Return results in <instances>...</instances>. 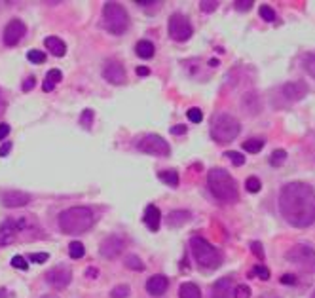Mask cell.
I'll return each instance as SVG.
<instances>
[{"instance_id": "cell-1", "label": "cell", "mask_w": 315, "mask_h": 298, "mask_svg": "<svg viewBox=\"0 0 315 298\" xmlns=\"http://www.w3.org/2000/svg\"><path fill=\"white\" fill-rule=\"evenodd\" d=\"M279 213L294 228L315 222V188L306 183H289L279 192Z\"/></svg>"}, {"instance_id": "cell-2", "label": "cell", "mask_w": 315, "mask_h": 298, "mask_svg": "<svg viewBox=\"0 0 315 298\" xmlns=\"http://www.w3.org/2000/svg\"><path fill=\"white\" fill-rule=\"evenodd\" d=\"M95 217L90 207H68L59 215V228L68 235H80L93 226Z\"/></svg>"}, {"instance_id": "cell-3", "label": "cell", "mask_w": 315, "mask_h": 298, "mask_svg": "<svg viewBox=\"0 0 315 298\" xmlns=\"http://www.w3.org/2000/svg\"><path fill=\"white\" fill-rule=\"evenodd\" d=\"M207 184H209L211 194L219 202L232 204V202H237V198H239L237 183L234 181V177L226 169H220V167L211 169L209 175H207Z\"/></svg>"}, {"instance_id": "cell-4", "label": "cell", "mask_w": 315, "mask_h": 298, "mask_svg": "<svg viewBox=\"0 0 315 298\" xmlns=\"http://www.w3.org/2000/svg\"><path fill=\"white\" fill-rule=\"evenodd\" d=\"M190 249L194 254V260L198 262V266L203 270H217L222 262V256L217 247H213L207 239H203L200 235L190 239Z\"/></svg>"}, {"instance_id": "cell-5", "label": "cell", "mask_w": 315, "mask_h": 298, "mask_svg": "<svg viewBox=\"0 0 315 298\" xmlns=\"http://www.w3.org/2000/svg\"><path fill=\"white\" fill-rule=\"evenodd\" d=\"M103 27L110 34H124L129 29V14L127 10L118 2H107L103 6Z\"/></svg>"}, {"instance_id": "cell-6", "label": "cell", "mask_w": 315, "mask_h": 298, "mask_svg": "<svg viewBox=\"0 0 315 298\" xmlns=\"http://www.w3.org/2000/svg\"><path fill=\"white\" fill-rule=\"evenodd\" d=\"M241 133V124L232 114L220 112L211 122V137L217 142H232Z\"/></svg>"}, {"instance_id": "cell-7", "label": "cell", "mask_w": 315, "mask_h": 298, "mask_svg": "<svg viewBox=\"0 0 315 298\" xmlns=\"http://www.w3.org/2000/svg\"><path fill=\"white\" fill-rule=\"evenodd\" d=\"M287 260L304 272H315V249L312 245L298 243L287 252Z\"/></svg>"}, {"instance_id": "cell-8", "label": "cell", "mask_w": 315, "mask_h": 298, "mask_svg": "<svg viewBox=\"0 0 315 298\" xmlns=\"http://www.w3.org/2000/svg\"><path fill=\"white\" fill-rule=\"evenodd\" d=\"M137 148H139L142 154L158 156V158H167V156L171 154L169 142H167L163 137L156 135V133H148V135L139 139V141H137Z\"/></svg>"}, {"instance_id": "cell-9", "label": "cell", "mask_w": 315, "mask_h": 298, "mask_svg": "<svg viewBox=\"0 0 315 298\" xmlns=\"http://www.w3.org/2000/svg\"><path fill=\"white\" fill-rule=\"evenodd\" d=\"M192 34H194V29H192V23L186 16L173 14L169 17V36L175 42H186L192 38Z\"/></svg>"}, {"instance_id": "cell-10", "label": "cell", "mask_w": 315, "mask_h": 298, "mask_svg": "<svg viewBox=\"0 0 315 298\" xmlns=\"http://www.w3.org/2000/svg\"><path fill=\"white\" fill-rule=\"evenodd\" d=\"M103 78L112 84V86H122L126 84V69L120 61L116 59H109L105 65H103Z\"/></svg>"}, {"instance_id": "cell-11", "label": "cell", "mask_w": 315, "mask_h": 298, "mask_svg": "<svg viewBox=\"0 0 315 298\" xmlns=\"http://www.w3.org/2000/svg\"><path fill=\"white\" fill-rule=\"evenodd\" d=\"M25 34H27V25L21 19H12L4 29V44L10 47L17 46Z\"/></svg>"}, {"instance_id": "cell-12", "label": "cell", "mask_w": 315, "mask_h": 298, "mask_svg": "<svg viewBox=\"0 0 315 298\" xmlns=\"http://www.w3.org/2000/svg\"><path fill=\"white\" fill-rule=\"evenodd\" d=\"M310 92V88H308V84L306 82H302V80H298V82H289V84H285V86H281V97L287 101V103H294V101H300V99H304L306 95Z\"/></svg>"}, {"instance_id": "cell-13", "label": "cell", "mask_w": 315, "mask_h": 298, "mask_svg": "<svg viewBox=\"0 0 315 298\" xmlns=\"http://www.w3.org/2000/svg\"><path fill=\"white\" fill-rule=\"evenodd\" d=\"M70 279H72V272L68 270L67 266H55V268H51L46 274V281L51 287H55V289H65V287H68Z\"/></svg>"}, {"instance_id": "cell-14", "label": "cell", "mask_w": 315, "mask_h": 298, "mask_svg": "<svg viewBox=\"0 0 315 298\" xmlns=\"http://www.w3.org/2000/svg\"><path fill=\"white\" fill-rule=\"evenodd\" d=\"M124 247H126L124 237H120V235H109L107 239L101 241L99 252H101V256H105V258H116L120 252L124 251Z\"/></svg>"}, {"instance_id": "cell-15", "label": "cell", "mask_w": 315, "mask_h": 298, "mask_svg": "<svg viewBox=\"0 0 315 298\" xmlns=\"http://www.w3.org/2000/svg\"><path fill=\"white\" fill-rule=\"evenodd\" d=\"M0 202L8 209H16V207H25L27 204H31V196L21 190H8L0 196Z\"/></svg>"}, {"instance_id": "cell-16", "label": "cell", "mask_w": 315, "mask_h": 298, "mask_svg": "<svg viewBox=\"0 0 315 298\" xmlns=\"http://www.w3.org/2000/svg\"><path fill=\"white\" fill-rule=\"evenodd\" d=\"M167 287H169V279L161 274L152 275V277L146 281V291H148V295H152V297H161V295L167 291Z\"/></svg>"}, {"instance_id": "cell-17", "label": "cell", "mask_w": 315, "mask_h": 298, "mask_svg": "<svg viewBox=\"0 0 315 298\" xmlns=\"http://www.w3.org/2000/svg\"><path fill=\"white\" fill-rule=\"evenodd\" d=\"M17 232H19V230H17V222H16L14 219L2 222V224H0V245L6 247V245H10V243H14Z\"/></svg>"}, {"instance_id": "cell-18", "label": "cell", "mask_w": 315, "mask_h": 298, "mask_svg": "<svg viewBox=\"0 0 315 298\" xmlns=\"http://www.w3.org/2000/svg\"><path fill=\"white\" fill-rule=\"evenodd\" d=\"M144 224L150 228V232H158L161 224V213L156 205H148L144 209Z\"/></svg>"}, {"instance_id": "cell-19", "label": "cell", "mask_w": 315, "mask_h": 298, "mask_svg": "<svg viewBox=\"0 0 315 298\" xmlns=\"http://www.w3.org/2000/svg\"><path fill=\"white\" fill-rule=\"evenodd\" d=\"M44 44L49 49V53L55 55V57H63L67 53V44L61 38H57V36H47L44 40Z\"/></svg>"}, {"instance_id": "cell-20", "label": "cell", "mask_w": 315, "mask_h": 298, "mask_svg": "<svg viewBox=\"0 0 315 298\" xmlns=\"http://www.w3.org/2000/svg\"><path fill=\"white\" fill-rule=\"evenodd\" d=\"M190 219H192V213L190 211H180V209H177V211H171L167 215V224L173 226V228H179L182 224H186Z\"/></svg>"}, {"instance_id": "cell-21", "label": "cell", "mask_w": 315, "mask_h": 298, "mask_svg": "<svg viewBox=\"0 0 315 298\" xmlns=\"http://www.w3.org/2000/svg\"><path fill=\"white\" fill-rule=\"evenodd\" d=\"M232 295V279L224 277V279H219L213 287V298H230Z\"/></svg>"}, {"instance_id": "cell-22", "label": "cell", "mask_w": 315, "mask_h": 298, "mask_svg": "<svg viewBox=\"0 0 315 298\" xmlns=\"http://www.w3.org/2000/svg\"><path fill=\"white\" fill-rule=\"evenodd\" d=\"M135 53L141 59H152L156 49H154V44L150 40H139L135 46Z\"/></svg>"}, {"instance_id": "cell-23", "label": "cell", "mask_w": 315, "mask_h": 298, "mask_svg": "<svg viewBox=\"0 0 315 298\" xmlns=\"http://www.w3.org/2000/svg\"><path fill=\"white\" fill-rule=\"evenodd\" d=\"M61 78H63V72L59 69H51L47 70V74H46V80H44V86H42V90L44 92H53V88H55V84H59L61 82Z\"/></svg>"}, {"instance_id": "cell-24", "label": "cell", "mask_w": 315, "mask_h": 298, "mask_svg": "<svg viewBox=\"0 0 315 298\" xmlns=\"http://www.w3.org/2000/svg\"><path fill=\"white\" fill-rule=\"evenodd\" d=\"M179 298H202V291L196 283H182L179 289Z\"/></svg>"}, {"instance_id": "cell-25", "label": "cell", "mask_w": 315, "mask_h": 298, "mask_svg": "<svg viewBox=\"0 0 315 298\" xmlns=\"http://www.w3.org/2000/svg\"><path fill=\"white\" fill-rule=\"evenodd\" d=\"M158 179L161 181V183H165L167 186H171V188H175L177 184H179V173L175 171V169H167V171H159L158 173Z\"/></svg>"}, {"instance_id": "cell-26", "label": "cell", "mask_w": 315, "mask_h": 298, "mask_svg": "<svg viewBox=\"0 0 315 298\" xmlns=\"http://www.w3.org/2000/svg\"><path fill=\"white\" fill-rule=\"evenodd\" d=\"M264 148V141L262 139H247L245 142H243V150L245 152H251V154H256V152H260Z\"/></svg>"}, {"instance_id": "cell-27", "label": "cell", "mask_w": 315, "mask_h": 298, "mask_svg": "<svg viewBox=\"0 0 315 298\" xmlns=\"http://www.w3.org/2000/svg\"><path fill=\"white\" fill-rule=\"evenodd\" d=\"M126 266L129 270H135V272H142L144 270V262L137 256V254H127L126 256Z\"/></svg>"}, {"instance_id": "cell-28", "label": "cell", "mask_w": 315, "mask_h": 298, "mask_svg": "<svg viewBox=\"0 0 315 298\" xmlns=\"http://www.w3.org/2000/svg\"><path fill=\"white\" fill-rule=\"evenodd\" d=\"M68 254H70V258H82L84 254H86V249H84V245L80 243V241H72L70 245H68Z\"/></svg>"}, {"instance_id": "cell-29", "label": "cell", "mask_w": 315, "mask_h": 298, "mask_svg": "<svg viewBox=\"0 0 315 298\" xmlns=\"http://www.w3.org/2000/svg\"><path fill=\"white\" fill-rule=\"evenodd\" d=\"M287 160V152L285 150H273L270 156V163L273 165V167H279V165H283V161Z\"/></svg>"}, {"instance_id": "cell-30", "label": "cell", "mask_w": 315, "mask_h": 298, "mask_svg": "<svg viewBox=\"0 0 315 298\" xmlns=\"http://www.w3.org/2000/svg\"><path fill=\"white\" fill-rule=\"evenodd\" d=\"M27 57H29V61L34 63V65H40V63H44L46 61V53L42 49H29Z\"/></svg>"}, {"instance_id": "cell-31", "label": "cell", "mask_w": 315, "mask_h": 298, "mask_svg": "<svg viewBox=\"0 0 315 298\" xmlns=\"http://www.w3.org/2000/svg\"><path fill=\"white\" fill-rule=\"evenodd\" d=\"M258 14H260V17H262L264 21H268V23L275 21V12H273V8L266 6V4H262V6L258 8Z\"/></svg>"}, {"instance_id": "cell-32", "label": "cell", "mask_w": 315, "mask_h": 298, "mask_svg": "<svg viewBox=\"0 0 315 298\" xmlns=\"http://www.w3.org/2000/svg\"><path fill=\"white\" fill-rule=\"evenodd\" d=\"M251 275H256L258 279H262V281H268V279H270V270H268L266 266H262V264H256V266L252 268Z\"/></svg>"}, {"instance_id": "cell-33", "label": "cell", "mask_w": 315, "mask_h": 298, "mask_svg": "<svg viewBox=\"0 0 315 298\" xmlns=\"http://www.w3.org/2000/svg\"><path fill=\"white\" fill-rule=\"evenodd\" d=\"M93 110L91 109H86L84 112H82V116H80V125L84 127V129H90L91 124H93Z\"/></svg>"}, {"instance_id": "cell-34", "label": "cell", "mask_w": 315, "mask_h": 298, "mask_svg": "<svg viewBox=\"0 0 315 298\" xmlns=\"http://www.w3.org/2000/svg\"><path fill=\"white\" fill-rule=\"evenodd\" d=\"M129 293H131L129 285H118V287H114V289H112L110 297H112V298H127V297H129Z\"/></svg>"}, {"instance_id": "cell-35", "label": "cell", "mask_w": 315, "mask_h": 298, "mask_svg": "<svg viewBox=\"0 0 315 298\" xmlns=\"http://www.w3.org/2000/svg\"><path fill=\"white\" fill-rule=\"evenodd\" d=\"M224 156L232 161L234 165H243V163H245V156H243V154H239V152H236V150H228Z\"/></svg>"}, {"instance_id": "cell-36", "label": "cell", "mask_w": 315, "mask_h": 298, "mask_svg": "<svg viewBox=\"0 0 315 298\" xmlns=\"http://www.w3.org/2000/svg\"><path fill=\"white\" fill-rule=\"evenodd\" d=\"M219 8V2L217 0H202L200 2V10L205 12V14H211V12H215Z\"/></svg>"}, {"instance_id": "cell-37", "label": "cell", "mask_w": 315, "mask_h": 298, "mask_svg": "<svg viewBox=\"0 0 315 298\" xmlns=\"http://www.w3.org/2000/svg\"><path fill=\"white\" fill-rule=\"evenodd\" d=\"M245 186H247L249 192H260V188H262V184H260V181L256 179V177H249L247 181H245Z\"/></svg>"}, {"instance_id": "cell-38", "label": "cell", "mask_w": 315, "mask_h": 298, "mask_svg": "<svg viewBox=\"0 0 315 298\" xmlns=\"http://www.w3.org/2000/svg\"><path fill=\"white\" fill-rule=\"evenodd\" d=\"M234 298H251V289L247 285H237L234 289Z\"/></svg>"}, {"instance_id": "cell-39", "label": "cell", "mask_w": 315, "mask_h": 298, "mask_svg": "<svg viewBox=\"0 0 315 298\" xmlns=\"http://www.w3.org/2000/svg\"><path fill=\"white\" fill-rule=\"evenodd\" d=\"M186 116H188V120H190L192 124H200L203 120V112L200 109H190V110L186 112Z\"/></svg>"}, {"instance_id": "cell-40", "label": "cell", "mask_w": 315, "mask_h": 298, "mask_svg": "<svg viewBox=\"0 0 315 298\" xmlns=\"http://www.w3.org/2000/svg\"><path fill=\"white\" fill-rule=\"evenodd\" d=\"M12 266H14V268H17V270H27V268H29V262H27L23 256L16 254V256L12 258Z\"/></svg>"}, {"instance_id": "cell-41", "label": "cell", "mask_w": 315, "mask_h": 298, "mask_svg": "<svg viewBox=\"0 0 315 298\" xmlns=\"http://www.w3.org/2000/svg\"><path fill=\"white\" fill-rule=\"evenodd\" d=\"M49 258V254L47 252H32V254H29V260L31 262H36V264H42Z\"/></svg>"}, {"instance_id": "cell-42", "label": "cell", "mask_w": 315, "mask_h": 298, "mask_svg": "<svg viewBox=\"0 0 315 298\" xmlns=\"http://www.w3.org/2000/svg\"><path fill=\"white\" fill-rule=\"evenodd\" d=\"M236 4V10H239V12H249L251 8H252V0H236L234 2Z\"/></svg>"}, {"instance_id": "cell-43", "label": "cell", "mask_w": 315, "mask_h": 298, "mask_svg": "<svg viewBox=\"0 0 315 298\" xmlns=\"http://www.w3.org/2000/svg\"><path fill=\"white\" fill-rule=\"evenodd\" d=\"M304 65H306V70H308V72H310V74L315 78V53H312V55H308V57H306Z\"/></svg>"}, {"instance_id": "cell-44", "label": "cell", "mask_w": 315, "mask_h": 298, "mask_svg": "<svg viewBox=\"0 0 315 298\" xmlns=\"http://www.w3.org/2000/svg\"><path fill=\"white\" fill-rule=\"evenodd\" d=\"M251 251L254 252L260 260L264 258V249H262V243H260V241H252V243H251Z\"/></svg>"}, {"instance_id": "cell-45", "label": "cell", "mask_w": 315, "mask_h": 298, "mask_svg": "<svg viewBox=\"0 0 315 298\" xmlns=\"http://www.w3.org/2000/svg\"><path fill=\"white\" fill-rule=\"evenodd\" d=\"M34 84H36V82H34V76H29V78L23 82L21 90H23V92H31V90L34 88Z\"/></svg>"}, {"instance_id": "cell-46", "label": "cell", "mask_w": 315, "mask_h": 298, "mask_svg": "<svg viewBox=\"0 0 315 298\" xmlns=\"http://www.w3.org/2000/svg\"><path fill=\"white\" fill-rule=\"evenodd\" d=\"M298 279H296V275H293V274H285V275H281V283L283 285H294Z\"/></svg>"}, {"instance_id": "cell-47", "label": "cell", "mask_w": 315, "mask_h": 298, "mask_svg": "<svg viewBox=\"0 0 315 298\" xmlns=\"http://www.w3.org/2000/svg\"><path fill=\"white\" fill-rule=\"evenodd\" d=\"M8 135H10V125H8L6 122H2V124H0V141H4Z\"/></svg>"}, {"instance_id": "cell-48", "label": "cell", "mask_w": 315, "mask_h": 298, "mask_svg": "<svg viewBox=\"0 0 315 298\" xmlns=\"http://www.w3.org/2000/svg\"><path fill=\"white\" fill-rule=\"evenodd\" d=\"M12 146H14V144H12L10 141H8V142H4V144L0 146V156H2V158H6V156L10 154V150H12Z\"/></svg>"}, {"instance_id": "cell-49", "label": "cell", "mask_w": 315, "mask_h": 298, "mask_svg": "<svg viewBox=\"0 0 315 298\" xmlns=\"http://www.w3.org/2000/svg\"><path fill=\"white\" fill-rule=\"evenodd\" d=\"M171 133L173 135H182V133H186V127L184 125H175V127H171Z\"/></svg>"}, {"instance_id": "cell-50", "label": "cell", "mask_w": 315, "mask_h": 298, "mask_svg": "<svg viewBox=\"0 0 315 298\" xmlns=\"http://www.w3.org/2000/svg\"><path fill=\"white\" fill-rule=\"evenodd\" d=\"M137 74H139V76H146V74H150V70L146 69V67H139V69H137Z\"/></svg>"}, {"instance_id": "cell-51", "label": "cell", "mask_w": 315, "mask_h": 298, "mask_svg": "<svg viewBox=\"0 0 315 298\" xmlns=\"http://www.w3.org/2000/svg\"><path fill=\"white\" fill-rule=\"evenodd\" d=\"M86 275H88V277H97V270H95V268H88V270H86Z\"/></svg>"}, {"instance_id": "cell-52", "label": "cell", "mask_w": 315, "mask_h": 298, "mask_svg": "<svg viewBox=\"0 0 315 298\" xmlns=\"http://www.w3.org/2000/svg\"><path fill=\"white\" fill-rule=\"evenodd\" d=\"M209 65H211V67H219V61H217V59H211Z\"/></svg>"}, {"instance_id": "cell-53", "label": "cell", "mask_w": 315, "mask_h": 298, "mask_svg": "<svg viewBox=\"0 0 315 298\" xmlns=\"http://www.w3.org/2000/svg\"><path fill=\"white\" fill-rule=\"evenodd\" d=\"M42 298H59V297H55V295H44Z\"/></svg>"}, {"instance_id": "cell-54", "label": "cell", "mask_w": 315, "mask_h": 298, "mask_svg": "<svg viewBox=\"0 0 315 298\" xmlns=\"http://www.w3.org/2000/svg\"><path fill=\"white\" fill-rule=\"evenodd\" d=\"M312 298H315V291H314V295H312Z\"/></svg>"}]
</instances>
